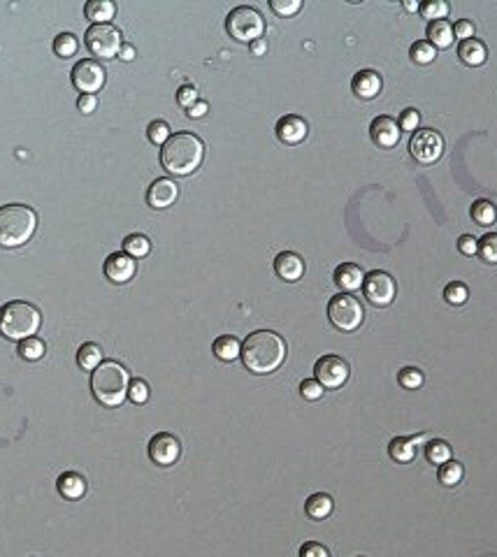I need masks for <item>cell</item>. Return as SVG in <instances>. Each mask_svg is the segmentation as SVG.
I'll list each match as a JSON object with an SVG mask.
<instances>
[{"label": "cell", "mask_w": 497, "mask_h": 557, "mask_svg": "<svg viewBox=\"0 0 497 557\" xmlns=\"http://www.w3.org/2000/svg\"><path fill=\"white\" fill-rule=\"evenodd\" d=\"M444 299L453 306H462L469 299V288L462 281H451L444 288Z\"/></svg>", "instance_id": "cell-37"}, {"label": "cell", "mask_w": 497, "mask_h": 557, "mask_svg": "<svg viewBox=\"0 0 497 557\" xmlns=\"http://www.w3.org/2000/svg\"><path fill=\"white\" fill-rule=\"evenodd\" d=\"M270 7L279 17H293L302 10V0H270Z\"/></svg>", "instance_id": "cell-42"}, {"label": "cell", "mask_w": 497, "mask_h": 557, "mask_svg": "<svg viewBox=\"0 0 497 557\" xmlns=\"http://www.w3.org/2000/svg\"><path fill=\"white\" fill-rule=\"evenodd\" d=\"M151 251V242L149 237H144L140 233L135 235H128L126 240H123V253H128L130 258H144Z\"/></svg>", "instance_id": "cell-31"}, {"label": "cell", "mask_w": 497, "mask_h": 557, "mask_svg": "<svg viewBox=\"0 0 497 557\" xmlns=\"http://www.w3.org/2000/svg\"><path fill=\"white\" fill-rule=\"evenodd\" d=\"M363 292L374 306H388L393 299H395V292H397L395 278L384 269H372L365 274Z\"/></svg>", "instance_id": "cell-11"}, {"label": "cell", "mask_w": 497, "mask_h": 557, "mask_svg": "<svg viewBox=\"0 0 497 557\" xmlns=\"http://www.w3.org/2000/svg\"><path fill=\"white\" fill-rule=\"evenodd\" d=\"M274 272L279 274V278L284 281H300L302 274H305V260L293 253V251H281V253L274 258Z\"/></svg>", "instance_id": "cell-18"}, {"label": "cell", "mask_w": 497, "mask_h": 557, "mask_svg": "<svg viewBox=\"0 0 497 557\" xmlns=\"http://www.w3.org/2000/svg\"><path fill=\"white\" fill-rule=\"evenodd\" d=\"M72 84L79 93L86 95H95L98 91L105 86V68L100 65L98 61L93 58H84L79 61L77 65L72 68Z\"/></svg>", "instance_id": "cell-12"}, {"label": "cell", "mask_w": 497, "mask_h": 557, "mask_svg": "<svg viewBox=\"0 0 497 557\" xmlns=\"http://www.w3.org/2000/svg\"><path fill=\"white\" fill-rule=\"evenodd\" d=\"M77 107H79L81 114H91V111H93L95 107H98V97L81 93V95L77 97Z\"/></svg>", "instance_id": "cell-49"}, {"label": "cell", "mask_w": 497, "mask_h": 557, "mask_svg": "<svg viewBox=\"0 0 497 557\" xmlns=\"http://www.w3.org/2000/svg\"><path fill=\"white\" fill-rule=\"evenodd\" d=\"M409 56L416 65H430V63L434 61V56H437V49H434L427 40H416L409 49Z\"/></svg>", "instance_id": "cell-33"}, {"label": "cell", "mask_w": 497, "mask_h": 557, "mask_svg": "<svg viewBox=\"0 0 497 557\" xmlns=\"http://www.w3.org/2000/svg\"><path fill=\"white\" fill-rule=\"evenodd\" d=\"M286 360V341L272 330H256L242 341V362L253 374H272Z\"/></svg>", "instance_id": "cell-1"}, {"label": "cell", "mask_w": 497, "mask_h": 557, "mask_svg": "<svg viewBox=\"0 0 497 557\" xmlns=\"http://www.w3.org/2000/svg\"><path fill=\"white\" fill-rule=\"evenodd\" d=\"M42 325V313L36 304L24 302V299H12V302L0 306V334L10 341H26L33 334H38Z\"/></svg>", "instance_id": "cell-4"}, {"label": "cell", "mask_w": 497, "mask_h": 557, "mask_svg": "<svg viewBox=\"0 0 497 557\" xmlns=\"http://www.w3.org/2000/svg\"><path fill=\"white\" fill-rule=\"evenodd\" d=\"M453 35H455V38H458L460 42H462V40L474 38V24H472V21H467V19H460L458 24L453 26Z\"/></svg>", "instance_id": "cell-48"}, {"label": "cell", "mask_w": 497, "mask_h": 557, "mask_svg": "<svg viewBox=\"0 0 497 557\" xmlns=\"http://www.w3.org/2000/svg\"><path fill=\"white\" fill-rule=\"evenodd\" d=\"M207 109H210V104H207L205 100H198L193 107L186 109V114H189V118H203L207 114Z\"/></svg>", "instance_id": "cell-50"}, {"label": "cell", "mask_w": 497, "mask_h": 557, "mask_svg": "<svg viewBox=\"0 0 497 557\" xmlns=\"http://www.w3.org/2000/svg\"><path fill=\"white\" fill-rule=\"evenodd\" d=\"M333 506H335V501H333V497H330V494L316 492V494H312V497L307 499L305 511H307L309 518L323 520V518H328V515L333 513Z\"/></svg>", "instance_id": "cell-27"}, {"label": "cell", "mask_w": 497, "mask_h": 557, "mask_svg": "<svg viewBox=\"0 0 497 557\" xmlns=\"http://www.w3.org/2000/svg\"><path fill=\"white\" fill-rule=\"evenodd\" d=\"M314 374H316V381H319L326 390H337L349 381L351 369H349V362L344 358L328 353V355H321V358L316 360Z\"/></svg>", "instance_id": "cell-10"}, {"label": "cell", "mask_w": 497, "mask_h": 557, "mask_svg": "<svg viewBox=\"0 0 497 557\" xmlns=\"http://www.w3.org/2000/svg\"><path fill=\"white\" fill-rule=\"evenodd\" d=\"M469 214L479 226H493L497 219V207L490 200H476L472 209H469Z\"/></svg>", "instance_id": "cell-30"}, {"label": "cell", "mask_w": 497, "mask_h": 557, "mask_svg": "<svg viewBox=\"0 0 497 557\" xmlns=\"http://www.w3.org/2000/svg\"><path fill=\"white\" fill-rule=\"evenodd\" d=\"M427 42L434 47V49H448L453 45V40H455V35H453V26L448 24V21H430L427 24Z\"/></svg>", "instance_id": "cell-24"}, {"label": "cell", "mask_w": 497, "mask_h": 557, "mask_svg": "<svg viewBox=\"0 0 497 557\" xmlns=\"http://www.w3.org/2000/svg\"><path fill=\"white\" fill-rule=\"evenodd\" d=\"M404 10L416 12V10H420V3H411V0H407V3H404Z\"/></svg>", "instance_id": "cell-53"}, {"label": "cell", "mask_w": 497, "mask_h": 557, "mask_svg": "<svg viewBox=\"0 0 497 557\" xmlns=\"http://www.w3.org/2000/svg\"><path fill=\"white\" fill-rule=\"evenodd\" d=\"M56 485H58V492L63 494L65 499H70V501L81 499V497H84V492H86V480L77 471L61 473L58 480H56Z\"/></svg>", "instance_id": "cell-23"}, {"label": "cell", "mask_w": 497, "mask_h": 557, "mask_svg": "<svg viewBox=\"0 0 497 557\" xmlns=\"http://www.w3.org/2000/svg\"><path fill=\"white\" fill-rule=\"evenodd\" d=\"M130 386V374L128 369L116 360L102 362L91 372V393L98 400V404L107 409H114L126 402Z\"/></svg>", "instance_id": "cell-3"}, {"label": "cell", "mask_w": 497, "mask_h": 557, "mask_svg": "<svg viewBox=\"0 0 497 557\" xmlns=\"http://www.w3.org/2000/svg\"><path fill=\"white\" fill-rule=\"evenodd\" d=\"M248 47H251V54H253V56H263V54L267 52V40H265V38H260V40H253V42H251V45H248Z\"/></svg>", "instance_id": "cell-51"}, {"label": "cell", "mask_w": 497, "mask_h": 557, "mask_svg": "<svg viewBox=\"0 0 497 557\" xmlns=\"http://www.w3.org/2000/svg\"><path fill=\"white\" fill-rule=\"evenodd\" d=\"M84 14L88 21H95V24H107L109 19H114L116 14V5L112 0H88L84 5Z\"/></svg>", "instance_id": "cell-26"}, {"label": "cell", "mask_w": 497, "mask_h": 557, "mask_svg": "<svg viewBox=\"0 0 497 557\" xmlns=\"http://www.w3.org/2000/svg\"><path fill=\"white\" fill-rule=\"evenodd\" d=\"M411 158L420 165H432L437 163L444 153V137L434 128H420L411 135L409 142Z\"/></svg>", "instance_id": "cell-9"}, {"label": "cell", "mask_w": 497, "mask_h": 557, "mask_svg": "<svg viewBox=\"0 0 497 557\" xmlns=\"http://www.w3.org/2000/svg\"><path fill=\"white\" fill-rule=\"evenodd\" d=\"M147 135H149V139L154 144L163 146L170 139V125L165 121H161V118H158V121H151L149 128H147Z\"/></svg>", "instance_id": "cell-40"}, {"label": "cell", "mask_w": 497, "mask_h": 557, "mask_svg": "<svg viewBox=\"0 0 497 557\" xmlns=\"http://www.w3.org/2000/svg\"><path fill=\"white\" fill-rule=\"evenodd\" d=\"M418 125H420V111L411 109V107H409V109H404V111H402V116H400V128L416 132V130H418Z\"/></svg>", "instance_id": "cell-45"}, {"label": "cell", "mask_w": 497, "mask_h": 557, "mask_svg": "<svg viewBox=\"0 0 497 557\" xmlns=\"http://www.w3.org/2000/svg\"><path fill=\"white\" fill-rule=\"evenodd\" d=\"M86 40V49L98 58H112V56H119L121 47H123V38L121 31L109 24H93L84 35Z\"/></svg>", "instance_id": "cell-8"}, {"label": "cell", "mask_w": 497, "mask_h": 557, "mask_svg": "<svg viewBox=\"0 0 497 557\" xmlns=\"http://www.w3.org/2000/svg\"><path fill=\"white\" fill-rule=\"evenodd\" d=\"M381 74L374 72V70H361V72L354 74V81H351V88H354V93L358 97H363V100H372V97H377L381 93Z\"/></svg>", "instance_id": "cell-19"}, {"label": "cell", "mask_w": 497, "mask_h": 557, "mask_svg": "<svg viewBox=\"0 0 497 557\" xmlns=\"http://www.w3.org/2000/svg\"><path fill=\"white\" fill-rule=\"evenodd\" d=\"M300 557H330L328 548L319 541H307L300 546Z\"/></svg>", "instance_id": "cell-46"}, {"label": "cell", "mask_w": 497, "mask_h": 557, "mask_svg": "<svg viewBox=\"0 0 497 557\" xmlns=\"http://www.w3.org/2000/svg\"><path fill=\"white\" fill-rule=\"evenodd\" d=\"M420 441H425V437H420V434H416V437H395L388 444V455L400 464L411 462V460L416 457V446Z\"/></svg>", "instance_id": "cell-20"}, {"label": "cell", "mask_w": 497, "mask_h": 557, "mask_svg": "<svg viewBox=\"0 0 497 557\" xmlns=\"http://www.w3.org/2000/svg\"><path fill=\"white\" fill-rule=\"evenodd\" d=\"M179 455H182V444L175 434L170 432H158L149 441V457L154 460L158 466H170L175 464Z\"/></svg>", "instance_id": "cell-13"}, {"label": "cell", "mask_w": 497, "mask_h": 557, "mask_svg": "<svg viewBox=\"0 0 497 557\" xmlns=\"http://www.w3.org/2000/svg\"><path fill=\"white\" fill-rule=\"evenodd\" d=\"M277 137L281 139L284 144H300L302 139L307 137L309 132V125L302 116H295V114H286L281 116L277 121Z\"/></svg>", "instance_id": "cell-17"}, {"label": "cell", "mask_w": 497, "mask_h": 557, "mask_svg": "<svg viewBox=\"0 0 497 557\" xmlns=\"http://www.w3.org/2000/svg\"><path fill=\"white\" fill-rule=\"evenodd\" d=\"M437 476H439V483H441V485L453 487V485H458V483H460L462 476H465V469H462V464H460V462H455V460H448L446 464H441V466H439Z\"/></svg>", "instance_id": "cell-32"}, {"label": "cell", "mask_w": 497, "mask_h": 557, "mask_svg": "<svg viewBox=\"0 0 497 557\" xmlns=\"http://www.w3.org/2000/svg\"><path fill=\"white\" fill-rule=\"evenodd\" d=\"M205 142L193 132H175L161 146V165L175 177H189L203 165Z\"/></svg>", "instance_id": "cell-2"}, {"label": "cell", "mask_w": 497, "mask_h": 557, "mask_svg": "<svg viewBox=\"0 0 497 557\" xmlns=\"http://www.w3.org/2000/svg\"><path fill=\"white\" fill-rule=\"evenodd\" d=\"M198 100H200L198 91H196V86H191V84H186V86H182V88L177 91V102L182 104L184 109L193 107V104H196Z\"/></svg>", "instance_id": "cell-44"}, {"label": "cell", "mask_w": 497, "mask_h": 557, "mask_svg": "<svg viewBox=\"0 0 497 557\" xmlns=\"http://www.w3.org/2000/svg\"><path fill=\"white\" fill-rule=\"evenodd\" d=\"M45 353H47V346L40 337H31L26 341H19V355H22L24 360H29V362L42 360Z\"/></svg>", "instance_id": "cell-34"}, {"label": "cell", "mask_w": 497, "mask_h": 557, "mask_svg": "<svg viewBox=\"0 0 497 557\" xmlns=\"http://www.w3.org/2000/svg\"><path fill=\"white\" fill-rule=\"evenodd\" d=\"M363 281H365V272L354 262H342L340 267L335 269V283L340 285L344 292H349V295L354 290L363 288Z\"/></svg>", "instance_id": "cell-21"}, {"label": "cell", "mask_w": 497, "mask_h": 557, "mask_svg": "<svg viewBox=\"0 0 497 557\" xmlns=\"http://www.w3.org/2000/svg\"><path fill=\"white\" fill-rule=\"evenodd\" d=\"M137 262L128 253H112L105 260V276L112 283H128L135 276Z\"/></svg>", "instance_id": "cell-16"}, {"label": "cell", "mask_w": 497, "mask_h": 557, "mask_svg": "<svg viewBox=\"0 0 497 557\" xmlns=\"http://www.w3.org/2000/svg\"><path fill=\"white\" fill-rule=\"evenodd\" d=\"M323 393H326V388H323L316 379H305L300 383V395L305 397V400H309V402L321 400Z\"/></svg>", "instance_id": "cell-43"}, {"label": "cell", "mask_w": 497, "mask_h": 557, "mask_svg": "<svg viewBox=\"0 0 497 557\" xmlns=\"http://www.w3.org/2000/svg\"><path fill=\"white\" fill-rule=\"evenodd\" d=\"M458 251L462 256H476L479 253V240L472 235H462L458 240Z\"/></svg>", "instance_id": "cell-47"}, {"label": "cell", "mask_w": 497, "mask_h": 557, "mask_svg": "<svg viewBox=\"0 0 497 557\" xmlns=\"http://www.w3.org/2000/svg\"><path fill=\"white\" fill-rule=\"evenodd\" d=\"M458 58L469 68H479L488 58V49L481 40H476V38L462 40L458 45Z\"/></svg>", "instance_id": "cell-22"}, {"label": "cell", "mask_w": 497, "mask_h": 557, "mask_svg": "<svg viewBox=\"0 0 497 557\" xmlns=\"http://www.w3.org/2000/svg\"><path fill=\"white\" fill-rule=\"evenodd\" d=\"M328 320L340 332H356L365 320V309L358 302V297L349 295V292H340V295L330 297L328 302Z\"/></svg>", "instance_id": "cell-7"}, {"label": "cell", "mask_w": 497, "mask_h": 557, "mask_svg": "<svg viewBox=\"0 0 497 557\" xmlns=\"http://www.w3.org/2000/svg\"><path fill=\"white\" fill-rule=\"evenodd\" d=\"M397 381H400V386L407 390H416L423 386V372L416 367H404L402 372L397 374Z\"/></svg>", "instance_id": "cell-39"}, {"label": "cell", "mask_w": 497, "mask_h": 557, "mask_svg": "<svg viewBox=\"0 0 497 557\" xmlns=\"http://www.w3.org/2000/svg\"><path fill=\"white\" fill-rule=\"evenodd\" d=\"M448 10L451 7L444 0H425V3H420V14L430 21H444L448 17Z\"/></svg>", "instance_id": "cell-36"}, {"label": "cell", "mask_w": 497, "mask_h": 557, "mask_svg": "<svg viewBox=\"0 0 497 557\" xmlns=\"http://www.w3.org/2000/svg\"><path fill=\"white\" fill-rule=\"evenodd\" d=\"M77 362L81 369H86V372H93L95 367L102 365V348L98 344H93V341H88L77 351Z\"/></svg>", "instance_id": "cell-28"}, {"label": "cell", "mask_w": 497, "mask_h": 557, "mask_svg": "<svg viewBox=\"0 0 497 557\" xmlns=\"http://www.w3.org/2000/svg\"><path fill=\"white\" fill-rule=\"evenodd\" d=\"M479 256L486 262L497 265V235L495 233L483 235L481 240H479Z\"/></svg>", "instance_id": "cell-38"}, {"label": "cell", "mask_w": 497, "mask_h": 557, "mask_svg": "<svg viewBox=\"0 0 497 557\" xmlns=\"http://www.w3.org/2000/svg\"><path fill=\"white\" fill-rule=\"evenodd\" d=\"M226 31L232 40L237 42H248L260 40L265 33V19L256 7L251 5H239L228 14L226 19Z\"/></svg>", "instance_id": "cell-6"}, {"label": "cell", "mask_w": 497, "mask_h": 557, "mask_svg": "<svg viewBox=\"0 0 497 557\" xmlns=\"http://www.w3.org/2000/svg\"><path fill=\"white\" fill-rule=\"evenodd\" d=\"M370 135H372V142L377 146H381V149H393V146H397L400 137H402V128H400V123L395 118L377 116L370 125Z\"/></svg>", "instance_id": "cell-14"}, {"label": "cell", "mask_w": 497, "mask_h": 557, "mask_svg": "<svg viewBox=\"0 0 497 557\" xmlns=\"http://www.w3.org/2000/svg\"><path fill=\"white\" fill-rule=\"evenodd\" d=\"M179 198V186L172 179H156L147 191V205L151 209H168Z\"/></svg>", "instance_id": "cell-15"}, {"label": "cell", "mask_w": 497, "mask_h": 557, "mask_svg": "<svg viewBox=\"0 0 497 557\" xmlns=\"http://www.w3.org/2000/svg\"><path fill=\"white\" fill-rule=\"evenodd\" d=\"M425 457L430 464H446L451 460V446H448L444 439H432V441L425 444Z\"/></svg>", "instance_id": "cell-29"}, {"label": "cell", "mask_w": 497, "mask_h": 557, "mask_svg": "<svg viewBox=\"0 0 497 557\" xmlns=\"http://www.w3.org/2000/svg\"><path fill=\"white\" fill-rule=\"evenodd\" d=\"M128 397L130 402L135 404H144L149 400V383L144 379H130V386H128Z\"/></svg>", "instance_id": "cell-41"}, {"label": "cell", "mask_w": 497, "mask_h": 557, "mask_svg": "<svg viewBox=\"0 0 497 557\" xmlns=\"http://www.w3.org/2000/svg\"><path fill=\"white\" fill-rule=\"evenodd\" d=\"M212 351H214V355H216L221 362H232V360H237L239 355H242V344H239L237 337L223 334V337H219L216 341H214Z\"/></svg>", "instance_id": "cell-25"}, {"label": "cell", "mask_w": 497, "mask_h": 557, "mask_svg": "<svg viewBox=\"0 0 497 557\" xmlns=\"http://www.w3.org/2000/svg\"><path fill=\"white\" fill-rule=\"evenodd\" d=\"M119 58H121V61H133V58H135V47L123 45V47H121V52H119Z\"/></svg>", "instance_id": "cell-52"}, {"label": "cell", "mask_w": 497, "mask_h": 557, "mask_svg": "<svg viewBox=\"0 0 497 557\" xmlns=\"http://www.w3.org/2000/svg\"><path fill=\"white\" fill-rule=\"evenodd\" d=\"M77 49H79V42L72 33H61L56 35V40H54V52H56V56H61V58H70V56L77 54Z\"/></svg>", "instance_id": "cell-35"}, {"label": "cell", "mask_w": 497, "mask_h": 557, "mask_svg": "<svg viewBox=\"0 0 497 557\" xmlns=\"http://www.w3.org/2000/svg\"><path fill=\"white\" fill-rule=\"evenodd\" d=\"M38 230V214L26 205L0 207V246L19 249L31 242Z\"/></svg>", "instance_id": "cell-5"}]
</instances>
